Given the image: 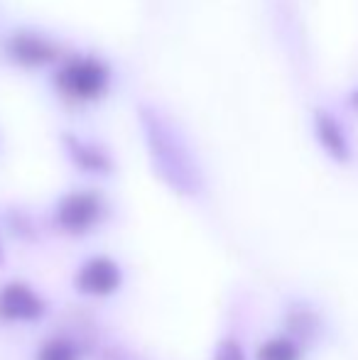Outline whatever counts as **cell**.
<instances>
[{
  "label": "cell",
  "mask_w": 358,
  "mask_h": 360,
  "mask_svg": "<svg viewBox=\"0 0 358 360\" xmlns=\"http://www.w3.org/2000/svg\"><path fill=\"white\" fill-rule=\"evenodd\" d=\"M49 316V299L27 280L0 282V326L30 328Z\"/></svg>",
  "instance_id": "obj_5"
},
{
  "label": "cell",
  "mask_w": 358,
  "mask_h": 360,
  "mask_svg": "<svg viewBox=\"0 0 358 360\" xmlns=\"http://www.w3.org/2000/svg\"><path fill=\"white\" fill-rule=\"evenodd\" d=\"M140 125H143L153 169L162 179V184H167L174 194L184 199L201 196L204 174L179 130L158 108H150V105H140Z\"/></svg>",
  "instance_id": "obj_1"
},
{
  "label": "cell",
  "mask_w": 358,
  "mask_h": 360,
  "mask_svg": "<svg viewBox=\"0 0 358 360\" xmlns=\"http://www.w3.org/2000/svg\"><path fill=\"white\" fill-rule=\"evenodd\" d=\"M209 360H253V351L238 333H226L214 343Z\"/></svg>",
  "instance_id": "obj_13"
},
{
  "label": "cell",
  "mask_w": 358,
  "mask_h": 360,
  "mask_svg": "<svg viewBox=\"0 0 358 360\" xmlns=\"http://www.w3.org/2000/svg\"><path fill=\"white\" fill-rule=\"evenodd\" d=\"M351 101H354V105H356V108H358V91H356V94H354V98H351Z\"/></svg>",
  "instance_id": "obj_15"
},
{
  "label": "cell",
  "mask_w": 358,
  "mask_h": 360,
  "mask_svg": "<svg viewBox=\"0 0 358 360\" xmlns=\"http://www.w3.org/2000/svg\"><path fill=\"white\" fill-rule=\"evenodd\" d=\"M57 89L74 101H96L106 94L110 72L101 59L77 57L67 62L57 74Z\"/></svg>",
  "instance_id": "obj_6"
},
{
  "label": "cell",
  "mask_w": 358,
  "mask_h": 360,
  "mask_svg": "<svg viewBox=\"0 0 358 360\" xmlns=\"http://www.w3.org/2000/svg\"><path fill=\"white\" fill-rule=\"evenodd\" d=\"M32 360H87V351L72 333H49L34 346Z\"/></svg>",
  "instance_id": "obj_11"
},
{
  "label": "cell",
  "mask_w": 358,
  "mask_h": 360,
  "mask_svg": "<svg viewBox=\"0 0 358 360\" xmlns=\"http://www.w3.org/2000/svg\"><path fill=\"white\" fill-rule=\"evenodd\" d=\"M125 287V270L118 257L108 252H91L72 272V289L89 302H108Z\"/></svg>",
  "instance_id": "obj_4"
},
{
  "label": "cell",
  "mask_w": 358,
  "mask_h": 360,
  "mask_svg": "<svg viewBox=\"0 0 358 360\" xmlns=\"http://www.w3.org/2000/svg\"><path fill=\"white\" fill-rule=\"evenodd\" d=\"M314 135L329 160L339 162V165H349L354 160V147H351L349 135H346L344 125L329 110H317L314 113Z\"/></svg>",
  "instance_id": "obj_8"
},
{
  "label": "cell",
  "mask_w": 358,
  "mask_h": 360,
  "mask_svg": "<svg viewBox=\"0 0 358 360\" xmlns=\"http://www.w3.org/2000/svg\"><path fill=\"white\" fill-rule=\"evenodd\" d=\"M307 348L312 356L329 348L336 338V323L326 307L307 294H290L277 309V326Z\"/></svg>",
  "instance_id": "obj_2"
},
{
  "label": "cell",
  "mask_w": 358,
  "mask_h": 360,
  "mask_svg": "<svg viewBox=\"0 0 358 360\" xmlns=\"http://www.w3.org/2000/svg\"><path fill=\"white\" fill-rule=\"evenodd\" d=\"M5 231L13 238H18L20 243H37L39 238L37 221L23 209H10L5 214Z\"/></svg>",
  "instance_id": "obj_12"
},
{
  "label": "cell",
  "mask_w": 358,
  "mask_h": 360,
  "mask_svg": "<svg viewBox=\"0 0 358 360\" xmlns=\"http://www.w3.org/2000/svg\"><path fill=\"white\" fill-rule=\"evenodd\" d=\"M108 201L96 189H72L62 194L52 206L49 223L62 238L69 240H84L101 231L108 221Z\"/></svg>",
  "instance_id": "obj_3"
},
{
  "label": "cell",
  "mask_w": 358,
  "mask_h": 360,
  "mask_svg": "<svg viewBox=\"0 0 358 360\" xmlns=\"http://www.w3.org/2000/svg\"><path fill=\"white\" fill-rule=\"evenodd\" d=\"M5 49H8L10 59L23 67H44V64L54 62L59 54L57 44L37 32H15L8 39Z\"/></svg>",
  "instance_id": "obj_9"
},
{
  "label": "cell",
  "mask_w": 358,
  "mask_h": 360,
  "mask_svg": "<svg viewBox=\"0 0 358 360\" xmlns=\"http://www.w3.org/2000/svg\"><path fill=\"white\" fill-rule=\"evenodd\" d=\"M309 351L292 336L282 333L280 328H272L253 346V360H312Z\"/></svg>",
  "instance_id": "obj_10"
},
{
  "label": "cell",
  "mask_w": 358,
  "mask_h": 360,
  "mask_svg": "<svg viewBox=\"0 0 358 360\" xmlns=\"http://www.w3.org/2000/svg\"><path fill=\"white\" fill-rule=\"evenodd\" d=\"M5 260H8V250H5V236L0 228V267H5Z\"/></svg>",
  "instance_id": "obj_14"
},
{
  "label": "cell",
  "mask_w": 358,
  "mask_h": 360,
  "mask_svg": "<svg viewBox=\"0 0 358 360\" xmlns=\"http://www.w3.org/2000/svg\"><path fill=\"white\" fill-rule=\"evenodd\" d=\"M62 143H64V152H67L69 162H72L79 172H84V174L108 176L110 172H113V157L101 145L91 143V140H84V138H77V135H72V133L64 135Z\"/></svg>",
  "instance_id": "obj_7"
}]
</instances>
